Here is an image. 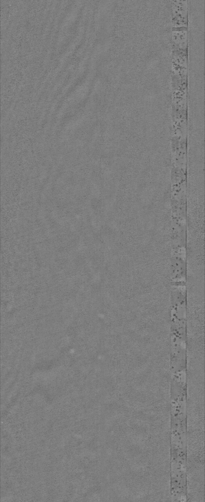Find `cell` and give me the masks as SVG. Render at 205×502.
<instances>
[{
  "mask_svg": "<svg viewBox=\"0 0 205 502\" xmlns=\"http://www.w3.org/2000/svg\"><path fill=\"white\" fill-rule=\"evenodd\" d=\"M172 5L174 23L176 25H184L187 20L186 1H174Z\"/></svg>",
  "mask_w": 205,
  "mask_h": 502,
  "instance_id": "obj_3",
  "label": "cell"
},
{
  "mask_svg": "<svg viewBox=\"0 0 205 502\" xmlns=\"http://www.w3.org/2000/svg\"><path fill=\"white\" fill-rule=\"evenodd\" d=\"M171 278L173 286L184 284L186 273L184 253H174L171 260Z\"/></svg>",
  "mask_w": 205,
  "mask_h": 502,
  "instance_id": "obj_2",
  "label": "cell"
},
{
  "mask_svg": "<svg viewBox=\"0 0 205 502\" xmlns=\"http://www.w3.org/2000/svg\"><path fill=\"white\" fill-rule=\"evenodd\" d=\"M187 32L184 27L177 28V29L173 31V40L176 44V47L178 46L179 49H185L186 47Z\"/></svg>",
  "mask_w": 205,
  "mask_h": 502,
  "instance_id": "obj_4",
  "label": "cell"
},
{
  "mask_svg": "<svg viewBox=\"0 0 205 502\" xmlns=\"http://www.w3.org/2000/svg\"><path fill=\"white\" fill-rule=\"evenodd\" d=\"M171 466L186 465L185 406H174L172 410Z\"/></svg>",
  "mask_w": 205,
  "mask_h": 502,
  "instance_id": "obj_1",
  "label": "cell"
}]
</instances>
